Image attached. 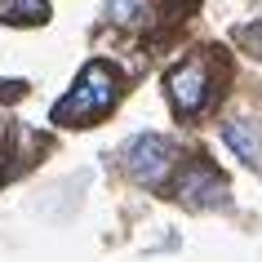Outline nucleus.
Returning a JSON list of instances; mask_svg holds the SVG:
<instances>
[{"label":"nucleus","mask_w":262,"mask_h":262,"mask_svg":"<svg viewBox=\"0 0 262 262\" xmlns=\"http://www.w3.org/2000/svg\"><path fill=\"white\" fill-rule=\"evenodd\" d=\"M169 102L182 116H195L209 102V67L200 58H191V62H182V67L169 71Z\"/></svg>","instance_id":"20e7f679"},{"label":"nucleus","mask_w":262,"mask_h":262,"mask_svg":"<svg viewBox=\"0 0 262 262\" xmlns=\"http://www.w3.org/2000/svg\"><path fill=\"white\" fill-rule=\"evenodd\" d=\"M111 102H116V76H111V67L107 62H89V67L80 71V84H76L67 98L54 102V116H49V120H58V124H89L94 116H102Z\"/></svg>","instance_id":"f257e3e1"},{"label":"nucleus","mask_w":262,"mask_h":262,"mask_svg":"<svg viewBox=\"0 0 262 262\" xmlns=\"http://www.w3.org/2000/svg\"><path fill=\"white\" fill-rule=\"evenodd\" d=\"M49 5L45 0H0V18L5 23H45Z\"/></svg>","instance_id":"0eeeda50"},{"label":"nucleus","mask_w":262,"mask_h":262,"mask_svg":"<svg viewBox=\"0 0 262 262\" xmlns=\"http://www.w3.org/2000/svg\"><path fill=\"white\" fill-rule=\"evenodd\" d=\"M173 195H178L187 209H209V205H222L227 200V178L213 173L209 165H187L173 178Z\"/></svg>","instance_id":"7ed1b4c3"},{"label":"nucleus","mask_w":262,"mask_h":262,"mask_svg":"<svg viewBox=\"0 0 262 262\" xmlns=\"http://www.w3.org/2000/svg\"><path fill=\"white\" fill-rule=\"evenodd\" d=\"M124 173L142 187H165L173 165H178V147L160 134H138V138L124 142Z\"/></svg>","instance_id":"f03ea898"},{"label":"nucleus","mask_w":262,"mask_h":262,"mask_svg":"<svg viewBox=\"0 0 262 262\" xmlns=\"http://www.w3.org/2000/svg\"><path fill=\"white\" fill-rule=\"evenodd\" d=\"M222 142H227L245 165L262 169V134L253 129V120H245V116H240V120H227L222 124Z\"/></svg>","instance_id":"39448f33"},{"label":"nucleus","mask_w":262,"mask_h":262,"mask_svg":"<svg viewBox=\"0 0 262 262\" xmlns=\"http://www.w3.org/2000/svg\"><path fill=\"white\" fill-rule=\"evenodd\" d=\"M235 40H240V45H249V49L258 45V54H262V27H240V31H235Z\"/></svg>","instance_id":"6e6552de"},{"label":"nucleus","mask_w":262,"mask_h":262,"mask_svg":"<svg viewBox=\"0 0 262 262\" xmlns=\"http://www.w3.org/2000/svg\"><path fill=\"white\" fill-rule=\"evenodd\" d=\"M151 14V0H107V18L120 27H142Z\"/></svg>","instance_id":"423d86ee"}]
</instances>
